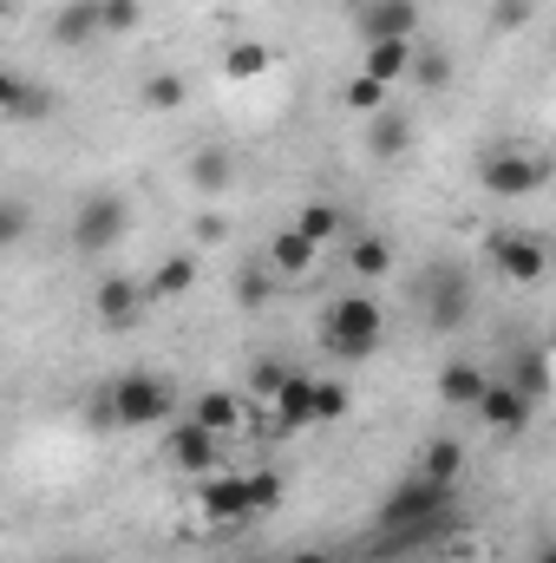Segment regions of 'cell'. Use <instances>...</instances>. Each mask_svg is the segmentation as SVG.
<instances>
[{"mask_svg": "<svg viewBox=\"0 0 556 563\" xmlns=\"http://www.w3.org/2000/svg\"><path fill=\"white\" fill-rule=\"evenodd\" d=\"M531 13H537V0H491V26L498 33H518Z\"/></svg>", "mask_w": 556, "mask_h": 563, "instance_id": "e575fe53", "label": "cell"}, {"mask_svg": "<svg viewBox=\"0 0 556 563\" xmlns=\"http://www.w3.org/2000/svg\"><path fill=\"white\" fill-rule=\"evenodd\" d=\"M288 563H334L327 551H301V558H288Z\"/></svg>", "mask_w": 556, "mask_h": 563, "instance_id": "74e56055", "label": "cell"}, {"mask_svg": "<svg viewBox=\"0 0 556 563\" xmlns=\"http://www.w3.org/2000/svg\"><path fill=\"white\" fill-rule=\"evenodd\" d=\"M281 498H288L281 472H249V511H281Z\"/></svg>", "mask_w": 556, "mask_h": 563, "instance_id": "1f68e13d", "label": "cell"}, {"mask_svg": "<svg viewBox=\"0 0 556 563\" xmlns=\"http://www.w3.org/2000/svg\"><path fill=\"white\" fill-rule=\"evenodd\" d=\"M354 33H360V46H374V40H413L419 0H360L354 7Z\"/></svg>", "mask_w": 556, "mask_h": 563, "instance_id": "ba28073f", "label": "cell"}, {"mask_svg": "<svg viewBox=\"0 0 556 563\" xmlns=\"http://www.w3.org/2000/svg\"><path fill=\"white\" fill-rule=\"evenodd\" d=\"M92 33H105L99 0H66V7L53 13V46H86Z\"/></svg>", "mask_w": 556, "mask_h": 563, "instance_id": "ac0fdd59", "label": "cell"}, {"mask_svg": "<svg viewBox=\"0 0 556 563\" xmlns=\"http://www.w3.org/2000/svg\"><path fill=\"white\" fill-rule=\"evenodd\" d=\"M0 112H7V125L53 119V92H46V86H26V73H7V79H0Z\"/></svg>", "mask_w": 556, "mask_h": 563, "instance_id": "5bb4252c", "label": "cell"}, {"mask_svg": "<svg viewBox=\"0 0 556 563\" xmlns=\"http://www.w3.org/2000/svg\"><path fill=\"white\" fill-rule=\"evenodd\" d=\"M537 563H556V544H544V551H537Z\"/></svg>", "mask_w": 556, "mask_h": 563, "instance_id": "f35d334b", "label": "cell"}, {"mask_svg": "<svg viewBox=\"0 0 556 563\" xmlns=\"http://www.w3.org/2000/svg\"><path fill=\"white\" fill-rule=\"evenodd\" d=\"M0 236H7V243H20V236H26V203H20V197H7V203H0Z\"/></svg>", "mask_w": 556, "mask_h": 563, "instance_id": "d590c367", "label": "cell"}, {"mask_svg": "<svg viewBox=\"0 0 556 563\" xmlns=\"http://www.w3.org/2000/svg\"><path fill=\"white\" fill-rule=\"evenodd\" d=\"M387 92H393V86H380V79H367V73H354V79L341 86L347 112H360V119H380V112H387Z\"/></svg>", "mask_w": 556, "mask_h": 563, "instance_id": "4316f807", "label": "cell"}, {"mask_svg": "<svg viewBox=\"0 0 556 563\" xmlns=\"http://www.w3.org/2000/svg\"><path fill=\"white\" fill-rule=\"evenodd\" d=\"M294 230H301L308 243H327V236H341V230H347V217H341V203H301Z\"/></svg>", "mask_w": 556, "mask_h": 563, "instance_id": "83f0119b", "label": "cell"}, {"mask_svg": "<svg viewBox=\"0 0 556 563\" xmlns=\"http://www.w3.org/2000/svg\"><path fill=\"white\" fill-rule=\"evenodd\" d=\"M485 387H491V374H485L478 361H445V367H438V400H445V407H471V413H478Z\"/></svg>", "mask_w": 556, "mask_h": 563, "instance_id": "9a60e30c", "label": "cell"}, {"mask_svg": "<svg viewBox=\"0 0 556 563\" xmlns=\"http://www.w3.org/2000/svg\"><path fill=\"white\" fill-rule=\"evenodd\" d=\"M452 492H458V485H438V478H419V472L400 492H387V505H380V538H393L387 551L425 544V538L452 518Z\"/></svg>", "mask_w": 556, "mask_h": 563, "instance_id": "6da1fadb", "label": "cell"}, {"mask_svg": "<svg viewBox=\"0 0 556 563\" xmlns=\"http://www.w3.org/2000/svg\"><path fill=\"white\" fill-rule=\"evenodd\" d=\"M321 380L314 374H288V387L276 394V426L281 432H301V426H321V407H314Z\"/></svg>", "mask_w": 556, "mask_h": 563, "instance_id": "4fadbf2b", "label": "cell"}, {"mask_svg": "<svg viewBox=\"0 0 556 563\" xmlns=\"http://www.w3.org/2000/svg\"><path fill=\"white\" fill-rule=\"evenodd\" d=\"M413 59H419L413 40H374L367 59H360V73L380 79V86H400V79H413Z\"/></svg>", "mask_w": 556, "mask_h": 563, "instance_id": "e0dca14e", "label": "cell"}, {"mask_svg": "<svg viewBox=\"0 0 556 563\" xmlns=\"http://www.w3.org/2000/svg\"><path fill=\"white\" fill-rule=\"evenodd\" d=\"M380 341H387V308H380L367 288L327 301V314H321V347H327L334 361H367V354H380Z\"/></svg>", "mask_w": 556, "mask_h": 563, "instance_id": "7a4b0ae2", "label": "cell"}, {"mask_svg": "<svg viewBox=\"0 0 556 563\" xmlns=\"http://www.w3.org/2000/svg\"><path fill=\"white\" fill-rule=\"evenodd\" d=\"M190 184H197L203 197H223V190L236 184V164H230V151H197V157H190Z\"/></svg>", "mask_w": 556, "mask_h": 563, "instance_id": "cb8c5ba5", "label": "cell"}, {"mask_svg": "<svg viewBox=\"0 0 556 563\" xmlns=\"http://www.w3.org/2000/svg\"><path fill=\"white\" fill-rule=\"evenodd\" d=\"M112 413H119L125 432L164 426L170 420V380H157V374H119L112 380Z\"/></svg>", "mask_w": 556, "mask_h": 563, "instance_id": "8992f818", "label": "cell"}, {"mask_svg": "<svg viewBox=\"0 0 556 563\" xmlns=\"http://www.w3.org/2000/svg\"><path fill=\"white\" fill-rule=\"evenodd\" d=\"M347 269H354L360 282H387V276H393V243H387V236H374V230H367V236H354V243H347Z\"/></svg>", "mask_w": 556, "mask_h": 563, "instance_id": "7402d4cb", "label": "cell"}, {"mask_svg": "<svg viewBox=\"0 0 556 563\" xmlns=\"http://www.w3.org/2000/svg\"><path fill=\"white\" fill-rule=\"evenodd\" d=\"M360 139H367V157H374V164H393V157H407V151H413V119L387 106L380 119H367V125H360Z\"/></svg>", "mask_w": 556, "mask_h": 563, "instance_id": "7c38bea8", "label": "cell"}, {"mask_svg": "<svg viewBox=\"0 0 556 563\" xmlns=\"http://www.w3.org/2000/svg\"><path fill=\"white\" fill-rule=\"evenodd\" d=\"M190 420H203L210 432H216V439H230V432L243 426V400H236V394H223V387H210V394H197Z\"/></svg>", "mask_w": 556, "mask_h": 563, "instance_id": "603a6c76", "label": "cell"}, {"mask_svg": "<svg viewBox=\"0 0 556 563\" xmlns=\"http://www.w3.org/2000/svg\"><path fill=\"white\" fill-rule=\"evenodd\" d=\"M73 250L79 256H105L112 243H125V230H132V203H125V190H86L79 203H73Z\"/></svg>", "mask_w": 556, "mask_h": 563, "instance_id": "277c9868", "label": "cell"}, {"mask_svg": "<svg viewBox=\"0 0 556 563\" xmlns=\"http://www.w3.org/2000/svg\"><path fill=\"white\" fill-rule=\"evenodd\" d=\"M197 288V256H164L151 276H144V301H177Z\"/></svg>", "mask_w": 556, "mask_h": 563, "instance_id": "d6986e66", "label": "cell"}, {"mask_svg": "<svg viewBox=\"0 0 556 563\" xmlns=\"http://www.w3.org/2000/svg\"><path fill=\"white\" fill-rule=\"evenodd\" d=\"M138 99L151 106V112H184V99H190V79L184 73H151L138 86Z\"/></svg>", "mask_w": 556, "mask_h": 563, "instance_id": "484cf974", "label": "cell"}, {"mask_svg": "<svg viewBox=\"0 0 556 563\" xmlns=\"http://www.w3.org/2000/svg\"><path fill=\"white\" fill-rule=\"evenodd\" d=\"M288 374H294V367H281V361H256V367H249V394L276 407V394L288 387Z\"/></svg>", "mask_w": 556, "mask_h": 563, "instance_id": "f546056e", "label": "cell"}, {"mask_svg": "<svg viewBox=\"0 0 556 563\" xmlns=\"http://www.w3.org/2000/svg\"><path fill=\"white\" fill-rule=\"evenodd\" d=\"M419 478H438V485H458V472H465V439H425V452H419L413 465Z\"/></svg>", "mask_w": 556, "mask_h": 563, "instance_id": "ffe728a7", "label": "cell"}, {"mask_svg": "<svg viewBox=\"0 0 556 563\" xmlns=\"http://www.w3.org/2000/svg\"><path fill=\"white\" fill-rule=\"evenodd\" d=\"M223 236H230V223H223L216 210H203V217H197V243H223Z\"/></svg>", "mask_w": 556, "mask_h": 563, "instance_id": "8d00e7d4", "label": "cell"}, {"mask_svg": "<svg viewBox=\"0 0 556 563\" xmlns=\"http://www.w3.org/2000/svg\"><path fill=\"white\" fill-rule=\"evenodd\" d=\"M99 20H105V33H138L144 0H99Z\"/></svg>", "mask_w": 556, "mask_h": 563, "instance_id": "d6a6232c", "label": "cell"}, {"mask_svg": "<svg viewBox=\"0 0 556 563\" xmlns=\"http://www.w3.org/2000/svg\"><path fill=\"white\" fill-rule=\"evenodd\" d=\"M138 301H144V282H132V276H105L92 288V314H99L105 328H125V321L138 314Z\"/></svg>", "mask_w": 556, "mask_h": 563, "instance_id": "2e32d148", "label": "cell"}, {"mask_svg": "<svg viewBox=\"0 0 556 563\" xmlns=\"http://www.w3.org/2000/svg\"><path fill=\"white\" fill-rule=\"evenodd\" d=\"M413 86H419V92H445V86H452V53H438V46H419Z\"/></svg>", "mask_w": 556, "mask_h": 563, "instance_id": "f1b7e54d", "label": "cell"}, {"mask_svg": "<svg viewBox=\"0 0 556 563\" xmlns=\"http://www.w3.org/2000/svg\"><path fill=\"white\" fill-rule=\"evenodd\" d=\"M276 66V53L263 46V40H236L230 53H223V79H263Z\"/></svg>", "mask_w": 556, "mask_h": 563, "instance_id": "d4e9b609", "label": "cell"}, {"mask_svg": "<svg viewBox=\"0 0 556 563\" xmlns=\"http://www.w3.org/2000/svg\"><path fill=\"white\" fill-rule=\"evenodd\" d=\"M551 157L544 151H491L485 164H478V184L491 190V197H504V203H518V197H537L544 184H551Z\"/></svg>", "mask_w": 556, "mask_h": 563, "instance_id": "5b68a950", "label": "cell"}, {"mask_svg": "<svg viewBox=\"0 0 556 563\" xmlns=\"http://www.w3.org/2000/svg\"><path fill=\"white\" fill-rule=\"evenodd\" d=\"M59 563H79V558H59Z\"/></svg>", "mask_w": 556, "mask_h": 563, "instance_id": "ab89813d", "label": "cell"}, {"mask_svg": "<svg viewBox=\"0 0 556 563\" xmlns=\"http://www.w3.org/2000/svg\"><path fill=\"white\" fill-rule=\"evenodd\" d=\"M491 263H498L504 282H524V288H537V282L551 276V250L531 230H498L491 236Z\"/></svg>", "mask_w": 556, "mask_h": 563, "instance_id": "52a82bcc", "label": "cell"}, {"mask_svg": "<svg viewBox=\"0 0 556 563\" xmlns=\"http://www.w3.org/2000/svg\"><path fill=\"white\" fill-rule=\"evenodd\" d=\"M269 295H276V269H269V263H263V269H243V276H236V301H243V308H263Z\"/></svg>", "mask_w": 556, "mask_h": 563, "instance_id": "4dcf8cb0", "label": "cell"}, {"mask_svg": "<svg viewBox=\"0 0 556 563\" xmlns=\"http://www.w3.org/2000/svg\"><path fill=\"white\" fill-rule=\"evenodd\" d=\"M197 511H203L210 525H236V518H249V478H236V472H210V478H197Z\"/></svg>", "mask_w": 556, "mask_h": 563, "instance_id": "30bf717a", "label": "cell"}, {"mask_svg": "<svg viewBox=\"0 0 556 563\" xmlns=\"http://www.w3.org/2000/svg\"><path fill=\"white\" fill-rule=\"evenodd\" d=\"M413 308H419V321H425L432 334H458V328L471 321V276H465L458 263H432V269H419Z\"/></svg>", "mask_w": 556, "mask_h": 563, "instance_id": "3957f363", "label": "cell"}, {"mask_svg": "<svg viewBox=\"0 0 556 563\" xmlns=\"http://www.w3.org/2000/svg\"><path fill=\"white\" fill-rule=\"evenodd\" d=\"M314 407H321V426H327V420H347V407H354V394H347V380H321V394H314Z\"/></svg>", "mask_w": 556, "mask_h": 563, "instance_id": "836d02e7", "label": "cell"}, {"mask_svg": "<svg viewBox=\"0 0 556 563\" xmlns=\"http://www.w3.org/2000/svg\"><path fill=\"white\" fill-rule=\"evenodd\" d=\"M551 354H556V341H551Z\"/></svg>", "mask_w": 556, "mask_h": 563, "instance_id": "60d3db41", "label": "cell"}, {"mask_svg": "<svg viewBox=\"0 0 556 563\" xmlns=\"http://www.w3.org/2000/svg\"><path fill=\"white\" fill-rule=\"evenodd\" d=\"M216 445H223V439H216L203 420H177L170 432H164L170 465H177V472H190V478H210V472H216Z\"/></svg>", "mask_w": 556, "mask_h": 563, "instance_id": "9c48e42d", "label": "cell"}, {"mask_svg": "<svg viewBox=\"0 0 556 563\" xmlns=\"http://www.w3.org/2000/svg\"><path fill=\"white\" fill-rule=\"evenodd\" d=\"M314 250H321V243H308V236L288 223V230L269 236V269H276V276H308V269H314Z\"/></svg>", "mask_w": 556, "mask_h": 563, "instance_id": "44dd1931", "label": "cell"}, {"mask_svg": "<svg viewBox=\"0 0 556 563\" xmlns=\"http://www.w3.org/2000/svg\"><path fill=\"white\" fill-rule=\"evenodd\" d=\"M478 420L491 426V432H524L531 426V394L518 380H491L485 400H478Z\"/></svg>", "mask_w": 556, "mask_h": 563, "instance_id": "8fae6325", "label": "cell"}]
</instances>
